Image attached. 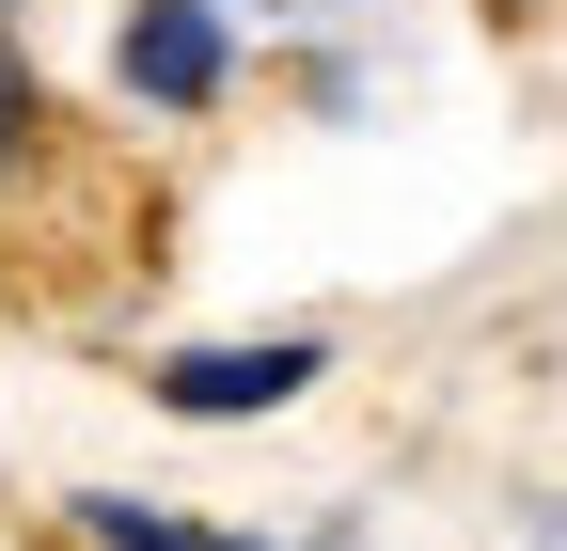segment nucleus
Returning a JSON list of instances; mask_svg holds the SVG:
<instances>
[{"label": "nucleus", "mask_w": 567, "mask_h": 551, "mask_svg": "<svg viewBox=\"0 0 567 551\" xmlns=\"http://www.w3.org/2000/svg\"><path fill=\"white\" fill-rule=\"evenodd\" d=\"M316 331H268V347H174L158 363V409H189V426H237V409H284V394H316Z\"/></svg>", "instance_id": "nucleus-1"}, {"label": "nucleus", "mask_w": 567, "mask_h": 551, "mask_svg": "<svg viewBox=\"0 0 567 551\" xmlns=\"http://www.w3.org/2000/svg\"><path fill=\"white\" fill-rule=\"evenodd\" d=\"M111 63H126L142 111H205L221 95V0H142V17L111 32Z\"/></svg>", "instance_id": "nucleus-2"}, {"label": "nucleus", "mask_w": 567, "mask_h": 551, "mask_svg": "<svg viewBox=\"0 0 567 551\" xmlns=\"http://www.w3.org/2000/svg\"><path fill=\"white\" fill-rule=\"evenodd\" d=\"M80 536H95V551H252V536H205V520H158V505H126V489H80Z\"/></svg>", "instance_id": "nucleus-3"}, {"label": "nucleus", "mask_w": 567, "mask_h": 551, "mask_svg": "<svg viewBox=\"0 0 567 551\" xmlns=\"http://www.w3.org/2000/svg\"><path fill=\"white\" fill-rule=\"evenodd\" d=\"M0 126H32V80H17V63H0Z\"/></svg>", "instance_id": "nucleus-4"}]
</instances>
